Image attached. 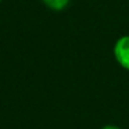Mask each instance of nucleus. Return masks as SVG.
I'll use <instances>...</instances> for the list:
<instances>
[{"label": "nucleus", "mask_w": 129, "mask_h": 129, "mask_svg": "<svg viewBox=\"0 0 129 129\" xmlns=\"http://www.w3.org/2000/svg\"><path fill=\"white\" fill-rule=\"evenodd\" d=\"M114 56L118 64L129 71V36H122L114 46Z\"/></svg>", "instance_id": "nucleus-1"}, {"label": "nucleus", "mask_w": 129, "mask_h": 129, "mask_svg": "<svg viewBox=\"0 0 129 129\" xmlns=\"http://www.w3.org/2000/svg\"><path fill=\"white\" fill-rule=\"evenodd\" d=\"M43 3L51 10H56V11H61L65 7L68 6L70 0H43Z\"/></svg>", "instance_id": "nucleus-2"}, {"label": "nucleus", "mask_w": 129, "mask_h": 129, "mask_svg": "<svg viewBox=\"0 0 129 129\" xmlns=\"http://www.w3.org/2000/svg\"><path fill=\"white\" fill-rule=\"evenodd\" d=\"M101 129H119L118 126H114V125H107V126H104V128H101Z\"/></svg>", "instance_id": "nucleus-3"}]
</instances>
